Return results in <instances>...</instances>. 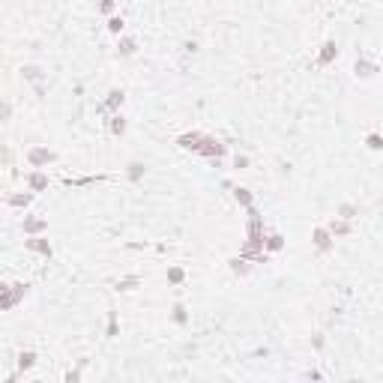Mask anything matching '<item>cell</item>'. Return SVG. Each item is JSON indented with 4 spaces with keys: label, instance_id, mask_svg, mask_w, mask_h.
<instances>
[{
    "label": "cell",
    "instance_id": "26",
    "mask_svg": "<svg viewBox=\"0 0 383 383\" xmlns=\"http://www.w3.org/2000/svg\"><path fill=\"white\" fill-rule=\"evenodd\" d=\"M366 144H368V150H383V135L380 132H368Z\"/></svg>",
    "mask_w": 383,
    "mask_h": 383
},
{
    "label": "cell",
    "instance_id": "11",
    "mask_svg": "<svg viewBox=\"0 0 383 383\" xmlns=\"http://www.w3.org/2000/svg\"><path fill=\"white\" fill-rule=\"evenodd\" d=\"M123 102H126L123 90H111V93H108V99H105V105L99 108V111H111V114H117V111L123 108Z\"/></svg>",
    "mask_w": 383,
    "mask_h": 383
},
{
    "label": "cell",
    "instance_id": "10",
    "mask_svg": "<svg viewBox=\"0 0 383 383\" xmlns=\"http://www.w3.org/2000/svg\"><path fill=\"white\" fill-rule=\"evenodd\" d=\"M138 51V39L135 36H117V54L120 57H132Z\"/></svg>",
    "mask_w": 383,
    "mask_h": 383
},
{
    "label": "cell",
    "instance_id": "6",
    "mask_svg": "<svg viewBox=\"0 0 383 383\" xmlns=\"http://www.w3.org/2000/svg\"><path fill=\"white\" fill-rule=\"evenodd\" d=\"M27 189L30 192H45L48 189V174H45L42 168H33V171L27 174Z\"/></svg>",
    "mask_w": 383,
    "mask_h": 383
},
{
    "label": "cell",
    "instance_id": "28",
    "mask_svg": "<svg viewBox=\"0 0 383 383\" xmlns=\"http://www.w3.org/2000/svg\"><path fill=\"white\" fill-rule=\"evenodd\" d=\"M117 332H120V327H117V314L111 312L108 314V338H117Z\"/></svg>",
    "mask_w": 383,
    "mask_h": 383
},
{
    "label": "cell",
    "instance_id": "20",
    "mask_svg": "<svg viewBox=\"0 0 383 383\" xmlns=\"http://www.w3.org/2000/svg\"><path fill=\"white\" fill-rule=\"evenodd\" d=\"M284 248V237L281 234H266V252H281Z\"/></svg>",
    "mask_w": 383,
    "mask_h": 383
},
{
    "label": "cell",
    "instance_id": "23",
    "mask_svg": "<svg viewBox=\"0 0 383 383\" xmlns=\"http://www.w3.org/2000/svg\"><path fill=\"white\" fill-rule=\"evenodd\" d=\"M123 27H126V21H123L120 15H111V18H108V30H111L114 36H120V33H123Z\"/></svg>",
    "mask_w": 383,
    "mask_h": 383
},
{
    "label": "cell",
    "instance_id": "17",
    "mask_svg": "<svg viewBox=\"0 0 383 383\" xmlns=\"http://www.w3.org/2000/svg\"><path fill=\"white\" fill-rule=\"evenodd\" d=\"M234 201H237V204H240V207H255V195H252V192L248 189H234Z\"/></svg>",
    "mask_w": 383,
    "mask_h": 383
},
{
    "label": "cell",
    "instance_id": "1",
    "mask_svg": "<svg viewBox=\"0 0 383 383\" xmlns=\"http://www.w3.org/2000/svg\"><path fill=\"white\" fill-rule=\"evenodd\" d=\"M27 288H30V284H24V281H18V284H3V288H0V294H3V309H6V312L15 309L18 302L27 296Z\"/></svg>",
    "mask_w": 383,
    "mask_h": 383
},
{
    "label": "cell",
    "instance_id": "3",
    "mask_svg": "<svg viewBox=\"0 0 383 383\" xmlns=\"http://www.w3.org/2000/svg\"><path fill=\"white\" fill-rule=\"evenodd\" d=\"M227 153V144H222V141L209 138V135H204V144H201V156L204 159H222Z\"/></svg>",
    "mask_w": 383,
    "mask_h": 383
},
{
    "label": "cell",
    "instance_id": "13",
    "mask_svg": "<svg viewBox=\"0 0 383 383\" xmlns=\"http://www.w3.org/2000/svg\"><path fill=\"white\" fill-rule=\"evenodd\" d=\"M353 72H356V78H371L374 72H377V63H371L366 57H359L356 63H353Z\"/></svg>",
    "mask_w": 383,
    "mask_h": 383
},
{
    "label": "cell",
    "instance_id": "15",
    "mask_svg": "<svg viewBox=\"0 0 383 383\" xmlns=\"http://www.w3.org/2000/svg\"><path fill=\"white\" fill-rule=\"evenodd\" d=\"M231 273H234V276H248V273H252V261L243 258V255H240V258H231Z\"/></svg>",
    "mask_w": 383,
    "mask_h": 383
},
{
    "label": "cell",
    "instance_id": "30",
    "mask_svg": "<svg viewBox=\"0 0 383 383\" xmlns=\"http://www.w3.org/2000/svg\"><path fill=\"white\" fill-rule=\"evenodd\" d=\"M234 168H240V171H243V168H248V156L237 153V156H234Z\"/></svg>",
    "mask_w": 383,
    "mask_h": 383
},
{
    "label": "cell",
    "instance_id": "4",
    "mask_svg": "<svg viewBox=\"0 0 383 383\" xmlns=\"http://www.w3.org/2000/svg\"><path fill=\"white\" fill-rule=\"evenodd\" d=\"M332 240H335V237L330 234V227H327V225L314 227V231H312V243H314V248H317L320 255H327V252L332 248Z\"/></svg>",
    "mask_w": 383,
    "mask_h": 383
},
{
    "label": "cell",
    "instance_id": "8",
    "mask_svg": "<svg viewBox=\"0 0 383 383\" xmlns=\"http://www.w3.org/2000/svg\"><path fill=\"white\" fill-rule=\"evenodd\" d=\"M335 57H338V45L330 39V42H323V48L317 54V66H330V63H335Z\"/></svg>",
    "mask_w": 383,
    "mask_h": 383
},
{
    "label": "cell",
    "instance_id": "25",
    "mask_svg": "<svg viewBox=\"0 0 383 383\" xmlns=\"http://www.w3.org/2000/svg\"><path fill=\"white\" fill-rule=\"evenodd\" d=\"M168 281H171V284H183V281H186L183 266H171V270H168Z\"/></svg>",
    "mask_w": 383,
    "mask_h": 383
},
{
    "label": "cell",
    "instance_id": "9",
    "mask_svg": "<svg viewBox=\"0 0 383 383\" xmlns=\"http://www.w3.org/2000/svg\"><path fill=\"white\" fill-rule=\"evenodd\" d=\"M21 231H24L27 237H36V234L48 231V222H45V219H33V216H24V225H21Z\"/></svg>",
    "mask_w": 383,
    "mask_h": 383
},
{
    "label": "cell",
    "instance_id": "7",
    "mask_svg": "<svg viewBox=\"0 0 383 383\" xmlns=\"http://www.w3.org/2000/svg\"><path fill=\"white\" fill-rule=\"evenodd\" d=\"M201 144H204V135H201V132H186V135L177 138V147H183V150H195V153H201Z\"/></svg>",
    "mask_w": 383,
    "mask_h": 383
},
{
    "label": "cell",
    "instance_id": "21",
    "mask_svg": "<svg viewBox=\"0 0 383 383\" xmlns=\"http://www.w3.org/2000/svg\"><path fill=\"white\" fill-rule=\"evenodd\" d=\"M338 216H341V219H348V222H350V219H356V216H359V207H356V204H350V201H348V204H341V207H338Z\"/></svg>",
    "mask_w": 383,
    "mask_h": 383
},
{
    "label": "cell",
    "instance_id": "16",
    "mask_svg": "<svg viewBox=\"0 0 383 383\" xmlns=\"http://www.w3.org/2000/svg\"><path fill=\"white\" fill-rule=\"evenodd\" d=\"M33 195L36 192H21V195H9V198H6V204H9V207H30V201H33Z\"/></svg>",
    "mask_w": 383,
    "mask_h": 383
},
{
    "label": "cell",
    "instance_id": "19",
    "mask_svg": "<svg viewBox=\"0 0 383 383\" xmlns=\"http://www.w3.org/2000/svg\"><path fill=\"white\" fill-rule=\"evenodd\" d=\"M36 366V353L33 350H24L21 356H18V371H27V368Z\"/></svg>",
    "mask_w": 383,
    "mask_h": 383
},
{
    "label": "cell",
    "instance_id": "18",
    "mask_svg": "<svg viewBox=\"0 0 383 383\" xmlns=\"http://www.w3.org/2000/svg\"><path fill=\"white\" fill-rule=\"evenodd\" d=\"M171 320H174L177 327H186V323H189V314H186V305H183V302H174V309H171Z\"/></svg>",
    "mask_w": 383,
    "mask_h": 383
},
{
    "label": "cell",
    "instance_id": "12",
    "mask_svg": "<svg viewBox=\"0 0 383 383\" xmlns=\"http://www.w3.org/2000/svg\"><path fill=\"white\" fill-rule=\"evenodd\" d=\"M327 227H330L332 237H350V231H353V227H350V222H348V219H341V216H335Z\"/></svg>",
    "mask_w": 383,
    "mask_h": 383
},
{
    "label": "cell",
    "instance_id": "5",
    "mask_svg": "<svg viewBox=\"0 0 383 383\" xmlns=\"http://www.w3.org/2000/svg\"><path fill=\"white\" fill-rule=\"evenodd\" d=\"M24 248H30V252H36V255H42V258H51V243L45 240V237H27L24 240Z\"/></svg>",
    "mask_w": 383,
    "mask_h": 383
},
{
    "label": "cell",
    "instance_id": "22",
    "mask_svg": "<svg viewBox=\"0 0 383 383\" xmlns=\"http://www.w3.org/2000/svg\"><path fill=\"white\" fill-rule=\"evenodd\" d=\"M138 284H141V276H129V279L117 281V291H135Z\"/></svg>",
    "mask_w": 383,
    "mask_h": 383
},
{
    "label": "cell",
    "instance_id": "2",
    "mask_svg": "<svg viewBox=\"0 0 383 383\" xmlns=\"http://www.w3.org/2000/svg\"><path fill=\"white\" fill-rule=\"evenodd\" d=\"M51 162H57V153L48 150V147H30V150H27V165H30V168H45V165H51Z\"/></svg>",
    "mask_w": 383,
    "mask_h": 383
},
{
    "label": "cell",
    "instance_id": "14",
    "mask_svg": "<svg viewBox=\"0 0 383 383\" xmlns=\"http://www.w3.org/2000/svg\"><path fill=\"white\" fill-rule=\"evenodd\" d=\"M108 132H111L114 138H120L123 132H126V120H123V114H120V111L108 117Z\"/></svg>",
    "mask_w": 383,
    "mask_h": 383
},
{
    "label": "cell",
    "instance_id": "24",
    "mask_svg": "<svg viewBox=\"0 0 383 383\" xmlns=\"http://www.w3.org/2000/svg\"><path fill=\"white\" fill-rule=\"evenodd\" d=\"M21 75H24V81H42V69L39 66H24Z\"/></svg>",
    "mask_w": 383,
    "mask_h": 383
},
{
    "label": "cell",
    "instance_id": "27",
    "mask_svg": "<svg viewBox=\"0 0 383 383\" xmlns=\"http://www.w3.org/2000/svg\"><path fill=\"white\" fill-rule=\"evenodd\" d=\"M126 174H129V180H132V183H138L141 177H144V165H141V162H132Z\"/></svg>",
    "mask_w": 383,
    "mask_h": 383
},
{
    "label": "cell",
    "instance_id": "29",
    "mask_svg": "<svg viewBox=\"0 0 383 383\" xmlns=\"http://www.w3.org/2000/svg\"><path fill=\"white\" fill-rule=\"evenodd\" d=\"M99 12H102V15H114V0H99Z\"/></svg>",
    "mask_w": 383,
    "mask_h": 383
}]
</instances>
